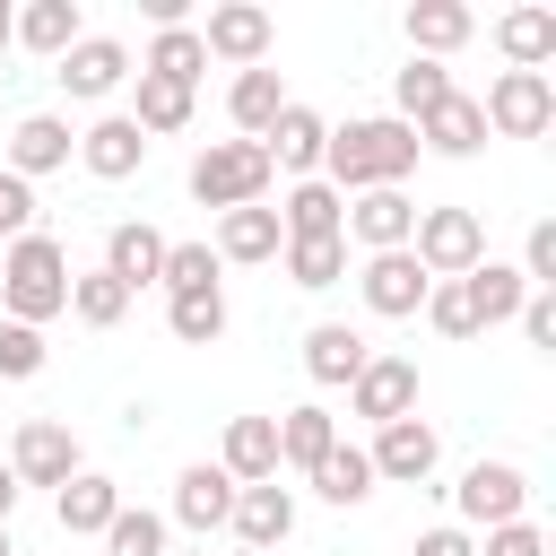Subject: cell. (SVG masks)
Returning <instances> with one entry per match:
<instances>
[{"instance_id": "obj_1", "label": "cell", "mask_w": 556, "mask_h": 556, "mask_svg": "<svg viewBox=\"0 0 556 556\" xmlns=\"http://www.w3.org/2000/svg\"><path fill=\"white\" fill-rule=\"evenodd\" d=\"M417 130L408 122H391V113H365V122H339L330 130V148H321V182L339 191V200H356V191H400L408 174H417Z\"/></svg>"}, {"instance_id": "obj_2", "label": "cell", "mask_w": 556, "mask_h": 556, "mask_svg": "<svg viewBox=\"0 0 556 556\" xmlns=\"http://www.w3.org/2000/svg\"><path fill=\"white\" fill-rule=\"evenodd\" d=\"M52 313H70V252H61V235H17L9 252H0V321H26V330H43Z\"/></svg>"}, {"instance_id": "obj_3", "label": "cell", "mask_w": 556, "mask_h": 556, "mask_svg": "<svg viewBox=\"0 0 556 556\" xmlns=\"http://www.w3.org/2000/svg\"><path fill=\"white\" fill-rule=\"evenodd\" d=\"M269 156H261V139H208L200 156H191V200L200 208H252V200H269Z\"/></svg>"}, {"instance_id": "obj_4", "label": "cell", "mask_w": 556, "mask_h": 556, "mask_svg": "<svg viewBox=\"0 0 556 556\" xmlns=\"http://www.w3.org/2000/svg\"><path fill=\"white\" fill-rule=\"evenodd\" d=\"M408 261H417L426 278H469V269L486 261V226H478V208H417Z\"/></svg>"}, {"instance_id": "obj_5", "label": "cell", "mask_w": 556, "mask_h": 556, "mask_svg": "<svg viewBox=\"0 0 556 556\" xmlns=\"http://www.w3.org/2000/svg\"><path fill=\"white\" fill-rule=\"evenodd\" d=\"M452 513H460V530H504V521H521V513H530V469H521V460H469L460 486H452Z\"/></svg>"}, {"instance_id": "obj_6", "label": "cell", "mask_w": 556, "mask_h": 556, "mask_svg": "<svg viewBox=\"0 0 556 556\" xmlns=\"http://www.w3.org/2000/svg\"><path fill=\"white\" fill-rule=\"evenodd\" d=\"M478 113H486V139H539L556 122V78L547 70H495Z\"/></svg>"}, {"instance_id": "obj_7", "label": "cell", "mask_w": 556, "mask_h": 556, "mask_svg": "<svg viewBox=\"0 0 556 556\" xmlns=\"http://www.w3.org/2000/svg\"><path fill=\"white\" fill-rule=\"evenodd\" d=\"M269 43H278V17H269L261 0H217V9L200 17V52L226 61V70H261Z\"/></svg>"}, {"instance_id": "obj_8", "label": "cell", "mask_w": 556, "mask_h": 556, "mask_svg": "<svg viewBox=\"0 0 556 556\" xmlns=\"http://www.w3.org/2000/svg\"><path fill=\"white\" fill-rule=\"evenodd\" d=\"M87 460H78V434L61 426V417H26L17 426V443H9V478L17 486H70Z\"/></svg>"}, {"instance_id": "obj_9", "label": "cell", "mask_w": 556, "mask_h": 556, "mask_svg": "<svg viewBox=\"0 0 556 556\" xmlns=\"http://www.w3.org/2000/svg\"><path fill=\"white\" fill-rule=\"evenodd\" d=\"M365 460H374V486H382V478H391V486H426L434 460H443V434H434L426 417H391V426H374Z\"/></svg>"}, {"instance_id": "obj_10", "label": "cell", "mask_w": 556, "mask_h": 556, "mask_svg": "<svg viewBox=\"0 0 556 556\" xmlns=\"http://www.w3.org/2000/svg\"><path fill=\"white\" fill-rule=\"evenodd\" d=\"M52 78H61L70 104H104V96L130 78V43H122V35H78V43L52 61Z\"/></svg>"}, {"instance_id": "obj_11", "label": "cell", "mask_w": 556, "mask_h": 556, "mask_svg": "<svg viewBox=\"0 0 556 556\" xmlns=\"http://www.w3.org/2000/svg\"><path fill=\"white\" fill-rule=\"evenodd\" d=\"M321 148H330V122H321L313 104H295V96H287V113L261 130L269 174H287V182H313V174H321Z\"/></svg>"}, {"instance_id": "obj_12", "label": "cell", "mask_w": 556, "mask_h": 556, "mask_svg": "<svg viewBox=\"0 0 556 556\" xmlns=\"http://www.w3.org/2000/svg\"><path fill=\"white\" fill-rule=\"evenodd\" d=\"M426 287H434V278H426L408 252H365V269H356V295H365L374 321H417Z\"/></svg>"}, {"instance_id": "obj_13", "label": "cell", "mask_w": 556, "mask_h": 556, "mask_svg": "<svg viewBox=\"0 0 556 556\" xmlns=\"http://www.w3.org/2000/svg\"><path fill=\"white\" fill-rule=\"evenodd\" d=\"M348 417H365V426L417 417V356H365V374L348 382Z\"/></svg>"}, {"instance_id": "obj_14", "label": "cell", "mask_w": 556, "mask_h": 556, "mask_svg": "<svg viewBox=\"0 0 556 556\" xmlns=\"http://www.w3.org/2000/svg\"><path fill=\"white\" fill-rule=\"evenodd\" d=\"M78 156V130L61 122V113H26L9 139H0V165L17 174V182H43V174H61Z\"/></svg>"}, {"instance_id": "obj_15", "label": "cell", "mask_w": 556, "mask_h": 556, "mask_svg": "<svg viewBox=\"0 0 556 556\" xmlns=\"http://www.w3.org/2000/svg\"><path fill=\"white\" fill-rule=\"evenodd\" d=\"M226 530H235V547H252V556L287 547V530H295V486H278V478H261V486H235V513H226Z\"/></svg>"}, {"instance_id": "obj_16", "label": "cell", "mask_w": 556, "mask_h": 556, "mask_svg": "<svg viewBox=\"0 0 556 556\" xmlns=\"http://www.w3.org/2000/svg\"><path fill=\"white\" fill-rule=\"evenodd\" d=\"M78 165H87L96 182H130V174L148 165V139H139V122H130V113H104V122H87V130H78Z\"/></svg>"}, {"instance_id": "obj_17", "label": "cell", "mask_w": 556, "mask_h": 556, "mask_svg": "<svg viewBox=\"0 0 556 556\" xmlns=\"http://www.w3.org/2000/svg\"><path fill=\"white\" fill-rule=\"evenodd\" d=\"M408 235H417V200H408V191H356V200H348V243H365V252H408Z\"/></svg>"}, {"instance_id": "obj_18", "label": "cell", "mask_w": 556, "mask_h": 556, "mask_svg": "<svg viewBox=\"0 0 556 556\" xmlns=\"http://www.w3.org/2000/svg\"><path fill=\"white\" fill-rule=\"evenodd\" d=\"M165 243H174V235H156L148 217H122V226H104V261H96V269H113V278L139 295V287H156V269H165Z\"/></svg>"}, {"instance_id": "obj_19", "label": "cell", "mask_w": 556, "mask_h": 556, "mask_svg": "<svg viewBox=\"0 0 556 556\" xmlns=\"http://www.w3.org/2000/svg\"><path fill=\"white\" fill-rule=\"evenodd\" d=\"M226 513H235V478H226L217 460H191V469L174 478V521H182L191 539H208V530H226Z\"/></svg>"}, {"instance_id": "obj_20", "label": "cell", "mask_w": 556, "mask_h": 556, "mask_svg": "<svg viewBox=\"0 0 556 556\" xmlns=\"http://www.w3.org/2000/svg\"><path fill=\"white\" fill-rule=\"evenodd\" d=\"M217 469H226L235 486H261V478H278V417H226Z\"/></svg>"}, {"instance_id": "obj_21", "label": "cell", "mask_w": 556, "mask_h": 556, "mask_svg": "<svg viewBox=\"0 0 556 556\" xmlns=\"http://www.w3.org/2000/svg\"><path fill=\"white\" fill-rule=\"evenodd\" d=\"M52 513H61V530H70V539H104V530H113V513H122V486H113L104 469H78L70 486H52Z\"/></svg>"}, {"instance_id": "obj_22", "label": "cell", "mask_w": 556, "mask_h": 556, "mask_svg": "<svg viewBox=\"0 0 556 556\" xmlns=\"http://www.w3.org/2000/svg\"><path fill=\"white\" fill-rule=\"evenodd\" d=\"M408 52L417 61H443V52H460L469 35H478V9H460V0H408Z\"/></svg>"}, {"instance_id": "obj_23", "label": "cell", "mask_w": 556, "mask_h": 556, "mask_svg": "<svg viewBox=\"0 0 556 556\" xmlns=\"http://www.w3.org/2000/svg\"><path fill=\"white\" fill-rule=\"evenodd\" d=\"M139 87H130V122H139V139L156 148V139H174V130H191V113H200V96L191 87H174V78H148V70H130Z\"/></svg>"}, {"instance_id": "obj_24", "label": "cell", "mask_w": 556, "mask_h": 556, "mask_svg": "<svg viewBox=\"0 0 556 556\" xmlns=\"http://www.w3.org/2000/svg\"><path fill=\"white\" fill-rule=\"evenodd\" d=\"M417 148H426V156H478V148H486V113H478V96L452 87V96L417 122Z\"/></svg>"}, {"instance_id": "obj_25", "label": "cell", "mask_w": 556, "mask_h": 556, "mask_svg": "<svg viewBox=\"0 0 556 556\" xmlns=\"http://www.w3.org/2000/svg\"><path fill=\"white\" fill-rule=\"evenodd\" d=\"M278 235L287 243H313V235H348V200L313 174V182H287V200H278Z\"/></svg>"}, {"instance_id": "obj_26", "label": "cell", "mask_w": 556, "mask_h": 556, "mask_svg": "<svg viewBox=\"0 0 556 556\" xmlns=\"http://www.w3.org/2000/svg\"><path fill=\"white\" fill-rule=\"evenodd\" d=\"M365 356H374V348H365L348 321H313V330H304V374H313L321 391L356 382V374H365Z\"/></svg>"}, {"instance_id": "obj_27", "label": "cell", "mask_w": 556, "mask_h": 556, "mask_svg": "<svg viewBox=\"0 0 556 556\" xmlns=\"http://www.w3.org/2000/svg\"><path fill=\"white\" fill-rule=\"evenodd\" d=\"M278 243H287V235H278V208L252 200V208H226V217H217V243H208V252H217V261H278Z\"/></svg>"}, {"instance_id": "obj_28", "label": "cell", "mask_w": 556, "mask_h": 556, "mask_svg": "<svg viewBox=\"0 0 556 556\" xmlns=\"http://www.w3.org/2000/svg\"><path fill=\"white\" fill-rule=\"evenodd\" d=\"M78 35H87V9H78V0H26V9H17V43L43 52V61H61Z\"/></svg>"}, {"instance_id": "obj_29", "label": "cell", "mask_w": 556, "mask_h": 556, "mask_svg": "<svg viewBox=\"0 0 556 556\" xmlns=\"http://www.w3.org/2000/svg\"><path fill=\"white\" fill-rule=\"evenodd\" d=\"M495 52L513 70H547L556 61V9H504L495 17Z\"/></svg>"}, {"instance_id": "obj_30", "label": "cell", "mask_w": 556, "mask_h": 556, "mask_svg": "<svg viewBox=\"0 0 556 556\" xmlns=\"http://www.w3.org/2000/svg\"><path fill=\"white\" fill-rule=\"evenodd\" d=\"M460 295H469L478 330H495V321H513V313H521V295H530V287H521V269H513V261H495V252H486V261L460 278Z\"/></svg>"}, {"instance_id": "obj_31", "label": "cell", "mask_w": 556, "mask_h": 556, "mask_svg": "<svg viewBox=\"0 0 556 556\" xmlns=\"http://www.w3.org/2000/svg\"><path fill=\"white\" fill-rule=\"evenodd\" d=\"M304 478H313V495H321V504H339V513L374 495V460H365V443H330Z\"/></svg>"}, {"instance_id": "obj_32", "label": "cell", "mask_w": 556, "mask_h": 556, "mask_svg": "<svg viewBox=\"0 0 556 556\" xmlns=\"http://www.w3.org/2000/svg\"><path fill=\"white\" fill-rule=\"evenodd\" d=\"M226 113H235V130L243 139H261L278 113H287V87H278V70L261 61V70H235V87H226Z\"/></svg>"}, {"instance_id": "obj_33", "label": "cell", "mask_w": 556, "mask_h": 556, "mask_svg": "<svg viewBox=\"0 0 556 556\" xmlns=\"http://www.w3.org/2000/svg\"><path fill=\"white\" fill-rule=\"evenodd\" d=\"M330 443H339V417H330L321 400H304V408L278 417V469H313Z\"/></svg>"}, {"instance_id": "obj_34", "label": "cell", "mask_w": 556, "mask_h": 556, "mask_svg": "<svg viewBox=\"0 0 556 556\" xmlns=\"http://www.w3.org/2000/svg\"><path fill=\"white\" fill-rule=\"evenodd\" d=\"M139 70H148V78H174V87H191V96H200V70H208L200 26H156V43L139 52Z\"/></svg>"}, {"instance_id": "obj_35", "label": "cell", "mask_w": 556, "mask_h": 556, "mask_svg": "<svg viewBox=\"0 0 556 556\" xmlns=\"http://www.w3.org/2000/svg\"><path fill=\"white\" fill-rule=\"evenodd\" d=\"M443 96H452V70H443V61H417V52H408V70H391V122L417 130Z\"/></svg>"}, {"instance_id": "obj_36", "label": "cell", "mask_w": 556, "mask_h": 556, "mask_svg": "<svg viewBox=\"0 0 556 556\" xmlns=\"http://www.w3.org/2000/svg\"><path fill=\"white\" fill-rule=\"evenodd\" d=\"M130 304H139V295H130V287H122L113 269H70V313H78L87 330H113V321H122Z\"/></svg>"}, {"instance_id": "obj_37", "label": "cell", "mask_w": 556, "mask_h": 556, "mask_svg": "<svg viewBox=\"0 0 556 556\" xmlns=\"http://www.w3.org/2000/svg\"><path fill=\"white\" fill-rule=\"evenodd\" d=\"M278 261H287V278L295 287H339L348 278V235H313V243H278Z\"/></svg>"}, {"instance_id": "obj_38", "label": "cell", "mask_w": 556, "mask_h": 556, "mask_svg": "<svg viewBox=\"0 0 556 556\" xmlns=\"http://www.w3.org/2000/svg\"><path fill=\"white\" fill-rule=\"evenodd\" d=\"M165 321L182 348H217L226 339V287H200V295H165Z\"/></svg>"}, {"instance_id": "obj_39", "label": "cell", "mask_w": 556, "mask_h": 556, "mask_svg": "<svg viewBox=\"0 0 556 556\" xmlns=\"http://www.w3.org/2000/svg\"><path fill=\"white\" fill-rule=\"evenodd\" d=\"M217 269H226V261H217L208 243H165L156 287H165V295H200V287H217Z\"/></svg>"}, {"instance_id": "obj_40", "label": "cell", "mask_w": 556, "mask_h": 556, "mask_svg": "<svg viewBox=\"0 0 556 556\" xmlns=\"http://www.w3.org/2000/svg\"><path fill=\"white\" fill-rule=\"evenodd\" d=\"M104 547H113V556H165V513L122 504V513H113V530H104Z\"/></svg>"}, {"instance_id": "obj_41", "label": "cell", "mask_w": 556, "mask_h": 556, "mask_svg": "<svg viewBox=\"0 0 556 556\" xmlns=\"http://www.w3.org/2000/svg\"><path fill=\"white\" fill-rule=\"evenodd\" d=\"M417 313H426V321H434L443 339H478V313H469V295H460V278H434Z\"/></svg>"}, {"instance_id": "obj_42", "label": "cell", "mask_w": 556, "mask_h": 556, "mask_svg": "<svg viewBox=\"0 0 556 556\" xmlns=\"http://www.w3.org/2000/svg\"><path fill=\"white\" fill-rule=\"evenodd\" d=\"M521 287H539V295H556V217H539L530 235H521Z\"/></svg>"}, {"instance_id": "obj_43", "label": "cell", "mask_w": 556, "mask_h": 556, "mask_svg": "<svg viewBox=\"0 0 556 556\" xmlns=\"http://www.w3.org/2000/svg\"><path fill=\"white\" fill-rule=\"evenodd\" d=\"M35 374H43V330L0 321V382H35Z\"/></svg>"}, {"instance_id": "obj_44", "label": "cell", "mask_w": 556, "mask_h": 556, "mask_svg": "<svg viewBox=\"0 0 556 556\" xmlns=\"http://www.w3.org/2000/svg\"><path fill=\"white\" fill-rule=\"evenodd\" d=\"M17 235H35V182H17L0 165V243H17Z\"/></svg>"}, {"instance_id": "obj_45", "label": "cell", "mask_w": 556, "mask_h": 556, "mask_svg": "<svg viewBox=\"0 0 556 556\" xmlns=\"http://www.w3.org/2000/svg\"><path fill=\"white\" fill-rule=\"evenodd\" d=\"M478 556H547V530L521 513V521H504V530H486L478 539Z\"/></svg>"}, {"instance_id": "obj_46", "label": "cell", "mask_w": 556, "mask_h": 556, "mask_svg": "<svg viewBox=\"0 0 556 556\" xmlns=\"http://www.w3.org/2000/svg\"><path fill=\"white\" fill-rule=\"evenodd\" d=\"M513 321H521V339H530V348H556V295H539V287H530Z\"/></svg>"}, {"instance_id": "obj_47", "label": "cell", "mask_w": 556, "mask_h": 556, "mask_svg": "<svg viewBox=\"0 0 556 556\" xmlns=\"http://www.w3.org/2000/svg\"><path fill=\"white\" fill-rule=\"evenodd\" d=\"M417 556H478V530H460V521H434V530H417Z\"/></svg>"}, {"instance_id": "obj_48", "label": "cell", "mask_w": 556, "mask_h": 556, "mask_svg": "<svg viewBox=\"0 0 556 556\" xmlns=\"http://www.w3.org/2000/svg\"><path fill=\"white\" fill-rule=\"evenodd\" d=\"M17 495H26V486H17V478H9V460H0V530H9V513H17Z\"/></svg>"}, {"instance_id": "obj_49", "label": "cell", "mask_w": 556, "mask_h": 556, "mask_svg": "<svg viewBox=\"0 0 556 556\" xmlns=\"http://www.w3.org/2000/svg\"><path fill=\"white\" fill-rule=\"evenodd\" d=\"M9 43H17V9L0 0V52H9Z\"/></svg>"}, {"instance_id": "obj_50", "label": "cell", "mask_w": 556, "mask_h": 556, "mask_svg": "<svg viewBox=\"0 0 556 556\" xmlns=\"http://www.w3.org/2000/svg\"><path fill=\"white\" fill-rule=\"evenodd\" d=\"M0 556H17V539H9V530H0Z\"/></svg>"}, {"instance_id": "obj_51", "label": "cell", "mask_w": 556, "mask_h": 556, "mask_svg": "<svg viewBox=\"0 0 556 556\" xmlns=\"http://www.w3.org/2000/svg\"><path fill=\"white\" fill-rule=\"evenodd\" d=\"M165 556H200V547H165Z\"/></svg>"}, {"instance_id": "obj_52", "label": "cell", "mask_w": 556, "mask_h": 556, "mask_svg": "<svg viewBox=\"0 0 556 556\" xmlns=\"http://www.w3.org/2000/svg\"><path fill=\"white\" fill-rule=\"evenodd\" d=\"M235 556H252V547H235Z\"/></svg>"}, {"instance_id": "obj_53", "label": "cell", "mask_w": 556, "mask_h": 556, "mask_svg": "<svg viewBox=\"0 0 556 556\" xmlns=\"http://www.w3.org/2000/svg\"><path fill=\"white\" fill-rule=\"evenodd\" d=\"M0 252H9V243H0Z\"/></svg>"}]
</instances>
